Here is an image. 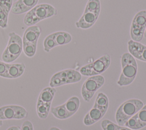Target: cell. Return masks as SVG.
Instances as JSON below:
<instances>
[{"label": "cell", "instance_id": "83f0119b", "mask_svg": "<svg viewBox=\"0 0 146 130\" xmlns=\"http://www.w3.org/2000/svg\"><path fill=\"white\" fill-rule=\"evenodd\" d=\"M138 119L141 123L143 127L146 126V104L136 113Z\"/></svg>", "mask_w": 146, "mask_h": 130}, {"label": "cell", "instance_id": "4dcf8cb0", "mask_svg": "<svg viewBox=\"0 0 146 130\" xmlns=\"http://www.w3.org/2000/svg\"><path fill=\"white\" fill-rule=\"evenodd\" d=\"M118 130H133V129H130V128H129L128 127H126L125 126H120L119 125Z\"/></svg>", "mask_w": 146, "mask_h": 130}, {"label": "cell", "instance_id": "7a4b0ae2", "mask_svg": "<svg viewBox=\"0 0 146 130\" xmlns=\"http://www.w3.org/2000/svg\"><path fill=\"white\" fill-rule=\"evenodd\" d=\"M56 14L57 10L52 5L48 3H41L36 5L26 14L23 22L25 25L31 26Z\"/></svg>", "mask_w": 146, "mask_h": 130}, {"label": "cell", "instance_id": "cb8c5ba5", "mask_svg": "<svg viewBox=\"0 0 146 130\" xmlns=\"http://www.w3.org/2000/svg\"><path fill=\"white\" fill-rule=\"evenodd\" d=\"M43 48L44 51L48 52L53 48L58 46L54 38V34L51 33L48 35L43 40Z\"/></svg>", "mask_w": 146, "mask_h": 130}, {"label": "cell", "instance_id": "44dd1931", "mask_svg": "<svg viewBox=\"0 0 146 130\" xmlns=\"http://www.w3.org/2000/svg\"><path fill=\"white\" fill-rule=\"evenodd\" d=\"M64 105L67 111L72 116L79 108L80 100L77 96H72L64 103Z\"/></svg>", "mask_w": 146, "mask_h": 130}, {"label": "cell", "instance_id": "e0dca14e", "mask_svg": "<svg viewBox=\"0 0 146 130\" xmlns=\"http://www.w3.org/2000/svg\"><path fill=\"white\" fill-rule=\"evenodd\" d=\"M56 91V89L54 87H46L40 92L38 100L45 103L51 104Z\"/></svg>", "mask_w": 146, "mask_h": 130}, {"label": "cell", "instance_id": "1f68e13d", "mask_svg": "<svg viewBox=\"0 0 146 130\" xmlns=\"http://www.w3.org/2000/svg\"><path fill=\"white\" fill-rule=\"evenodd\" d=\"M7 130H20V128L17 126H12L7 128Z\"/></svg>", "mask_w": 146, "mask_h": 130}, {"label": "cell", "instance_id": "4fadbf2b", "mask_svg": "<svg viewBox=\"0 0 146 130\" xmlns=\"http://www.w3.org/2000/svg\"><path fill=\"white\" fill-rule=\"evenodd\" d=\"M13 0H0V27L6 29L8 26V18Z\"/></svg>", "mask_w": 146, "mask_h": 130}, {"label": "cell", "instance_id": "836d02e7", "mask_svg": "<svg viewBox=\"0 0 146 130\" xmlns=\"http://www.w3.org/2000/svg\"><path fill=\"white\" fill-rule=\"evenodd\" d=\"M144 37L146 38V29L145 30V32H144Z\"/></svg>", "mask_w": 146, "mask_h": 130}, {"label": "cell", "instance_id": "52a82bcc", "mask_svg": "<svg viewBox=\"0 0 146 130\" xmlns=\"http://www.w3.org/2000/svg\"><path fill=\"white\" fill-rule=\"evenodd\" d=\"M105 83V79L102 75L89 76L83 83L81 88V95L86 102H89L95 92Z\"/></svg>", "mask_w": 146, "mask_h": 130}, {"label": "cell", "instance_id": "5b68a950", "mask_svg": "<svg viewBox=\"0 0 146 130\" xmlns=\"http://www.w3.org/2000/svg\"><path fill=\"white\" fill-rule=\"evenodd\" d=\"M82 78V75L79 71L74 69H66L54 74L50 79L49 84L51 87L55 88L65 84L78 83L81 80Z\"/></svg>", "mask_w": 146, "mask_h": 130}, {"label": "cell", "instance_id": "d6a6232c", "mask_svg": "<svg viewBox=\"0 0 146 130\" xmlns=\"http://www.w3.org/2000/svg\"><path fill=\"white\" fill-rule=\"evenodd\" d=\"M49 130H60L59 128H57V127H51Z\"/></svg>", "mask_w": 146, "mask_h": 130}, {"label": "cell", "instance_id": "603a6c76", "mask_svg": "<svg viewBox=\"0 0 146 130\" xmlns=\"http://www.w3.org/2000/svg\"><path fill=\"white\" fill-rule=\"evenodd\" d=\"M100 0H88L83 11H91L100 14Z\"/></svg>", "mask_w": 146, "mask_h": 130}, {"label": "cell", "instance_id": "8992f818", "mask_svg": "<svg viewBox=\"0 0 146 130\" xmlns=\"http://www.w3.org/2000/svg\"><path fill=\"white\" fill-rule=\"evenodd\" d=\"M111 64V57L109 54H104L94 62L82 66L79 72L82 75L92 76L99 75L106 71Z\"/></svg>", "mask_w": 146, "mask_h": 130}, {"label": "cell", "instance_id": "d6986e66", "mask_svg": "<svg viewBox=\"0 0 146 130\" xmlns=\"http://www.w3.org/2000/svg\"><path fill=\"white\" fill-rule=\"evenodd\" d=\"M50 111L55 117L60 120L66 119L72 116V115L66 109L64 104L57 107H51Z\"/></svg>", "mask_w": 146, "mask_h": 130}, {"label": "cell", "instance_id": "5bb4252c", "mask_svg": "<svg viewBox=\"0 0 146 130\" xmlns=\"http://www.w3.org/2000/svg\"><path fill=\"white\" fill-rule=\"evenodd\" d=\"M41 33L40 28L36 25L29 26L24 31L23 35V42L37 43Z\"/></svg>", "mask_w": 146, "mask_h": 130}, {"label": "cell", "instance_id": "2e32d148", "mask_svg": "<svg viewBox=\"0 0 146 130\" xmlns=\"http://www.w3.org/2000/svg\"><path fill=\"white\" fill-rule=\"evenodd\" d=\"M26 66L24 63H8L7 78L15 79L20 77L25 71Z\"/></svg>", "mask_w": 146, "mask_h": 130}, {"label": "cell", "instance_id": "7c38bea8", "mask_svg": "<svg viewBox=\"0 0 146 130\" xmlns=\"http://www.w3.org/2000/svg\"><path fill=\"white\" fill-rule=\"evenodd\" d=\"M38 1L39 0H17L13 2L11 11L14 14L27 13L37 5Z\"/></svg>", "mask_w": 146, "mask_h": 130}, {"label": "cell", "instance_id": "f1b7e54d", "mask_svg": "<svg viewBox=\"0 0 146 130\" xmlns=\"http://www.w3.org/2000/svg\"><path fill=\"white\" fill-rule=\"evenodd\" d=\"M8 63L3 61L0 60V76L7 78V71Z\"/></svg>", "mask_w": 146, "mask_h": 130}, {"label": "cell", "instance_id": "3957f363", "mask_svg": "<svg viewBox=\"0 0 146 130\" xmlns=\"http://www.w3.org/2000/svg\"><path fill=\"white\" fill-rule=\"evenodd\" d=\"M144 105L143 102L137 99H131L124 101L117 109L115 120L120 126H124L125 122L135 115Z\"/></svg>", "mask_w": 146, "mask_h": 130}, {"label": "cell", "instance_id": "6da1fadb", "mask_svg": "<svg viewBox=\"0 0 146 130\" xmlns=\"http://www.w3.org/2000/svg\"><path fill=\"white\" fill-rule=\"evenodd\" d=\"M120 62L121 72L117 84L119 86H127L131 84L136 77L137 63L135 58L129 52H124L121 56Z\"/></svg>", "mask_w": 146, "mask_h": 130}, {"label": "cell", "instance_id": "30bf717a", "mask_svg": "<svg viewBox=\"0 0 146 130\" xmlns=\"http://www.w3.org/2000/svg\"><path fill=\"white\" fill-rule=\"evenodd\" d=\"M129 53L135 58L146 62V46L132 39L128 42Z\"/></svg>", "mask_w": 146, "mask_h": 130}, {"label": "cell", "instance_id": "4316f807", "mask_svg": "<svg viewBox=\"0 0 146 130\" xmlns=\"http://www.w3.org/2000/svg\"><path fill=\"white\" fill-rule=\"evenodd\" d=\"M101 127L103 130H118L119 125L110 120L104 119L101 122Z\"/></svg>", "mask_w": 146, "mask_h": 130}, {"label": "cell", "instance_id": "8fae6325", "mask_svg": "<svg viewBox=\"0 0 146 130\" xmlns=\"http://www.w3.org/2000/svg\"><path fill=\"white\" fill-rule=\"evenodd\" d=\"M99 14L91 11H83L79 19L75 22L78 29H88L91 27L96 22Z\"/></svg>", "mask_w": 146, "mask_h": 130}, {"label": "cell", "instance_id": "277c9868", "mask_svg": "<svg viewBox=\"0 0 146 130\" xmlns=\"http://www.w3.org/2000/svg\"><path fill=\"white\" fill-rule=\"evenodd\" d=\"M9 36L7 44L2 54V60L7 63L15 61L23 50L22 38L13 31L9 32Z\"/></svg>", "mask_w": 146, "mask_h": 130}, {"label": "cell", "instance_id": "ba28073f", "mask_svg": "<svg viewBox=\"0 0 146 130\" xmlns=\"http://www.w3.org/2000/svg\"><path fill=\"white\" fill-rule=\"evenodd\" d=\"M146 29V10L138 11L134 16L130 28L131 39L140 42L144 38Z\"/></svg>", "mask_w": 146, "mask_h": 130}, {"label": "cell", "instance_id": "9c48e42d", "mask_svg": "<svg viewBox=\"0 0 146 130\" xmlns=\"http://www.w3.org/2000/svg\"><path fill=\"white\" fill-rule=\"evenodd\" d=\"M27 116L25 108L20 105H8L0 107V120L22 119Z\"/></svg>", "mask_w": 146, "mask_h": 130}, {"label": "cell", "instance_id": "7402d4cb", "mask_svg": "<svg viewBox=\"0 0 146 130\" xmlns=\"http://www.w3.org/2000/svg\"><path fill=\"white\" fill-rule=\"evenodd\" d=\"M51 104L45 103L39 100L36 103V113L39 118L42 119H45L47 117L50 109Z\"/></svg>", "mask_w": 146, "mask_h": 130}, {"label": "cell", "instance_id": "9a60e30c", "mask_svg": "<svg viewBox=\"0 0 146 130\" xmlns=\"http://www.w3.org/2000/svg\"><path fill=\"white\" fill-rule=\"evenodd\" d=\"M106 112L101 109L92 107L83 119V123L87 126L91 125L101 120Z\"/></svg>", "mask_w": 146, "mask_h": 130}, {"label": "cell", "instance_id": "484cf974", "mask_svg": "<svg viewBox=\"0 0 146 130\" xmlns=\"http://www.w3.org/2000/svg\"><path fill=\"white\" fill-rule=\"evenodd\" d=\"M37 43L23 42V50L25 54L28 57H33L36 53Z\"/></svg>", "mask_w": 146, "mask_h": 130}, {"label": "cell", "instance_id": "d4e9b609", "mask_svg": "<svg viewBox=\"0 0 146 130\" xmlns=\"http://www.w3.org/2000/svg\"><path fill=\"white\" fill-rule=\"evenodd\" d=\"M124 126L133 130L140 129L143 128L138 119V117L136 113L133 116H132L131 118H129L125 122Z\"/></svg>", "mask_w": 146, "mask_h": 130}, {"label": "cell", "instance_id": "ffe728a7", "mask_svg": "<svg viewBox=\"0 0 146 130\" xmlns=\"http://www.w3.org/2000/svg\"><path fill=\"white\" fill-rule=\"evenodd\" d=\"M54 38L57 46H62L68 44L72 40V36L68 32L59 31L54 32Z\"/></svg>", "mask_w": 146, "mask_h": 130}, {"label": "cell", "instance_id": "ac0fdd59", "mask_svg": "<svg viewBox=\"0 0 146 130\" xmlns=\"http://www.w3.org/2000/svg\"><path fill=\"white\" fill-rule=\"evenodd\" d=\"M109 105V100L107 96L103 92H99L94 102L93 107H96L106 112Z\"/></svg>", "mask_w": 146, "mask_h": 130}, {"label": "cell", "instance_id": "f546056e", "mask_svg": "<svg viewBox=\"0 0 146 130\" xmlns=\"http://www.w3.org/2000/svg\"><path fill=\"white\" fill-rule=\"evenodd\" d=\"M20 130H34L33 124L29 120L25 121L23 123Z\"/></svg>", "mask_w": 146, "mask_h": 130}, {"label": "cell", "instance_id": "e575fe53", "mask_svg": "<svg viewBox=\"0 0 146 130\" xmlns=\"http://www.w3.org/2000/svg\"><path fill=\"white\" fill-rule=\"evenodd\" d=\"M2 124H3V122H2V120H0V127H1V126H2Z\"/></svg>", "mask_w": 146, "mask_h": 130}]
</instances>
